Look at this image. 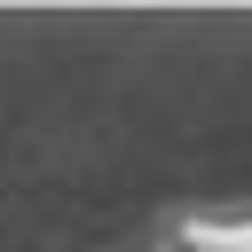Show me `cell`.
Returning <instances> with one entry per match:
<instances>
[{"instance_id":"cell-1","label":"cell","mask_w":252,"mask_h":252,"mask_svg":"<svg viewBox=\"0 0 252 252\" xmlns=\"http://www.w3.org/2000/svg\"><path fill=\"white\" fill-rule=\"evenodd\" d=\"M181 252H252V205H213V213H181L173 220Z\"/></svg>"}]
</instances>
